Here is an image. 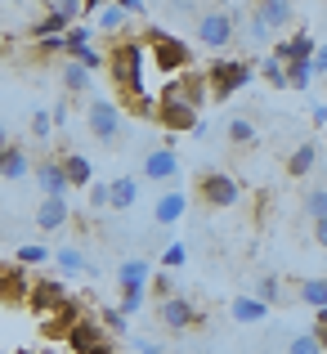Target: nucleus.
Here are the masks:
<instances>
[{"instance_id": "obj_1", "label": "nucleus", "mask_w": 327, "mask_h": 354, "mask_svg": "<svg viewBox=\"0 0 327 354\" xmlns=\"http://www.w3.org/2000/svg\"><path fill=\"white\" fill-rule=\"evenodd\" d=\"M144 63H148V45L135 41V36H121L108 54V72H112V81H117L121 99H130L135 113L153 117L157 108H148V95H144Z\"/></svg>"}, {"instance_id": "obj_2", "label": "nucleus", "mask_w": 327, "mask_h": 354, "mask_svg": "<svg viewBox=\"0 0 327 354\" xmlns=\"http://www.w3.org/2000/svg\"><path fill=\"white\" fill-rule=\"evenodd\" d=\"M207 72V90H211V104H224L229 95H238L242 86H251V77H256V68H251L247 59H216Z\"/></svg>"}, {"instance_id": "obj_3", "label": "nucleus", "mask_w": 327, "mask_h": 354, "mask_svg": "<svg viewBox=\"0 0 327 354\" xmlns=\"http://www.w3.org/2000/svg\"><path fill=\"white\" fill-rule=\"evenodd\" d=\"M193 36H198V45H207V50H229L233 41L242 36L238 27V9H207V14H198V27H193Z\"/></svg>"}, {"instance_id": "obj_4", "label": "nucleus", "mask_w": 327, "mask_h": 354, "mask_svg": "<svg viewBox=\"0 0 327 354\" xmlns=\"http://www.w3.org/2000/svg\"><path fill=\"white\" fill-rule=\"evenodd\" d=\"M144 45H148V59H153V68L162 72L166 81L171 77H180V72H189V45L180 41V36H171V32H148L144 36Z\"/></svg>"}, {"instance_id": "obj_5", "label": "nucleus", "mask_w": 327, "mask_h": 354, "mask_svg": "<svg viewBox=\"0 0 327 354\" xmlns=\"http://www.w3.org/2000/svg\"><path fill=\"white\" fill-rule=\"evenodd\" d=\"M193 198H198L202 207H211V211H229L233 202L242 198V189H238V180H233L229 171H202L198 184H193Z\"/></svg>"}, {"instance_id": "obj_6", "label": "nucleus", "mask_w": 327, "mask_h": 354, "mask_svg": "<svg viewBox=\"0 0 327 354\" xmlns=\"http://www.w3.org/2000/svg\"><path fill=\"white\" fill-rule=\"evenodd\" d=\"M162 95H171V99H180V104H189L193 113H202V108L211 104V90H207V72H180V77H171L162 86Z\"/></svg>"}, {"instance_id": "obj_7", "label": "nucleus", "mask_w": 327, "mask_h": 354, "mask_svg": "<svg viewBox=\"0 0 327 354\" xmlns=\"http://www.w3.org/2000/svg\"><path fill=\"white\" fill-rule=\"evenodd\" d=\"M86 130L99 139V144H117V135H121V108L112 104V99H90Z\"/></svg>"}, {"instance_id": "obj_8", "label": "nucleus", "mask_w": 327, "mask_h": 354, "mask_svg": "<svg viewBox=\"0 0 327 354\" xmlns=\"http://www.w3.org/2000/svg\"><path fill=\"white\" fill-rule=\"evenodd\" d=\"M68 350H72V354H112V337H108L104 323L81 319L77 328L68 332Z\"/></svg>"}, {"instance_id": "obj_9", "label": "nucleus", "mask_w": 327, "mask_h": 354, "mask_svg": "<svg viewBox=\"0 0 327 354\" xmlns=\"http://www.w3.org/2000/svg\"><path fill=\"white\" fill-rule=\"evenodd\" d=\"M157 126L162 130H171V135H184V130H198L202 121L198 113H193L189 104H180V99H171V95H157Z\"/></svg>"}, {"instance_id": "obj_10", "label": "nucleus", "mask_w": 327, "mask_h": 354, "mask_svg": "<svg viewBox=\"0 0 327 354\" xmlns=\"http://www.w3.org/2000/svg\"><path fill=\"white\" fill-rule=\"evenodd\" d=\"M157 319H162V328L184 332V328L198 323V310H193L189 296H166V301H157Z\"/></svg>"}, {"instance_id": "obj_11", "label": "nucleus", "mask_w": 327, "mask_h": 354, "mask_svg": "<svg viewBox=\"0 0 327 354\" xmlns=\"http://www.w3.org/2000/svg\"><path fill=\"white\" fill-rule=\"evenodd\" d=\"M144 175L153 184H171V180H180V157H175V148L166 144V148H153V153L144 157Z\"/></svg>"}, {"instance_id": "obj_12", "label": "nucleus", "mask_w": 327, "mask_h": 354, "mask_svg": "<svg viewBox=\"0 0 327 354\" xmlns=\"http://www.w3.org/2000/svg\"><path fill=\"white\" fill-rule=\"evenodd\" d=\"M81 319H86V314H81V305L77 301H63L59 310H50V319H45L41 328H45V337H63V341H68V332L77 328Z\"/></svg>"}, {"instance_id": "obj_13", "label": "nucleus", "mask_w": 327, "mask_h": 354, "mask_svg": "<svg viewBox=\"0 0 327 354\" xmlns=\"http://www.w3.org/2000/svg\"><path fill=\"white\" fill-rule=\"evenodd\" d=\"M27 301H32V310L50 314V310H59V305L68 301V287H63V283H54V278H41V283H32Z\"/></svg>"}, {"instance_id": "obj_14", "label": "nucleus", "mask_w": 327, "mask_h": 354, "mask_svg": "<svg viewBox=\"0 0 327 354\" xmlns=\"http://www.w3.org/2000/svg\"><path fill=\"white\" fill-rule=\"evenodd\" d=\"M117 283H121V292H148L153 265H148V260H121L117 265Z\"/></svg>"}, {"instance_id": "obj_15", "label": "nucleus", "mask_w": 327, "mask_h": 354, "mask_svg": "<svg viewBox=\"0 0 327 354\" xmlns=\"http://www.w3.org/2000/svg\"><path fill=\"white\" fill-rule=\"evenodd\" d=\"M36 184H41L45 198H68V171H63V162H41L36 166Z\"/></svg>"}, {"instance_id": "obj_16", "label": "nucleus", "mask_w": 327, "mask_h": 354, "mask_svg": "<svg viewBox=\"0 0 327 354\" xmlns=\"http://www.w3.org/2000/svg\"><path fill=\"white\" fill-rule=\"evenodd\" d=\"M251 14L265 18L269 32H283V27H292V0H256Z\"/></svg>"}, {"instance_id": "obj_17", "label": "nucleus", "mask_w": 327, "mask_h": 354, "mask_svg": "<svg viewBox=\"0 0 327 354\" xmlns=\"http://www.w3.org/2000/svg\"><path fill=\"white\" fill-rule=\"evenodd\" d=\"M68 220H72V207H68V198H45V202H41V211H36V225H41L45 234L63 229Z\"/></svg>"}, {"instance_id": "obj_18", "label": "nucleus", "mask_w": 327, "mask_h": 354, "mask_svg": "<svg viewBox=\"0 0 327 354\" xmlns=\"http://www.w3.org/2000/svg\"><path fill=\"white\" fill-rule=\"evenodd\" d=\"M314 162H319V144H314V139H301V144L292 148V157H287V175L301 180V175L314 171Z\"/></svg>"}, {"instance_id": "obj_19", "label": "nucleus", "mask_w": 327, "mask_h": 354, "mask_svg": "<svg viewBox=\"0 0 327 354\" xmlns=\"http://www.w3.org/2000/svg\"><path fill=\"white\" fill-rule=\"evenodd\" d=\"M59 162H63V171H68V184H72V189H90V184H95V166H90V157L63 153Z\"/></svg>"}, {"instance_id": "obj_20", "label": "nucleus", "mask_w": 327, "mask_h": 354, "mask_svg": "<svg viewBox=\"0 0 327 354\" xmlns=\"http://www.w3.org/2000/svg\"><path fill=\"white\" fill-rule=\"evenodd\" d=\"M224 135H229L233 148H256L260 130H256V121H251V117H229V121H224Z\"/></svg>"}, {"instance_id": "obj_21", "label": "nucleus", "mask_w": 327, "mask_h": 354, "mask_svg": "<svg viewBox=\"0 0 327 354\" xmlns=\"http://www.w3.org/2000/svg\"><path fill=\"white\" fill-rule=\"evenodd\" d=\"M184 207H189V198H184L180 189H171V193H162L157 198V207H153V216H157V225H175V220L184 216Z\"/></svg>"}, {"instance_id": "obj_22", "label": "nucleus", "mask_w": 327, "mask_h": 354, "mask_svg": "<svg viewBox=\"0 0 327 354\" xmlns=\"http://www.w3.org/2000/svg\"><path fill=\"white\" fill-rule=\"evenodd\" d=\"M229 314H233L238 323H265V319H269V305L260 301V296H238V301L229 305Z\"/></svg>"}, {"instance_id": "obj_23", "label": "nucleus", "mask_w": 327, "mask_h": 354, "mask_svg": "<svg viewBox=\"0 0 327 354\" xmlns=\"http://www.w3.org/2000/svg\"><path fill=\"white\" fill-rule=\"evenodd\" d=\"M27 171H32V162H27V153H23L18 144L0 153V180H23Z\"/></svg>"}, {"instance_id": "obj_24", "label": "nucleus", "mask_w": 327, "mask_h": 354, "mask_svg": "<svg viewBox=\"0 0 327 354\" xmlns=\"http://www.w3.org/2000/svg\"><path fill=\"white\" fill-rule=\"evenodd\" d=\"M135 202H139V184L130 175H117L112 180V211H130Z\"/></svg>"}, {"instance_id": "obj_25", "label": "nucleus", "mask_w": 327, "mask_h": 354, "mask_svg": "<svg viewBox=\"0 0 327 354\" xmlns=\"http://www.w3.org/2000/svg\"><path fill=\"white\" fill-rule=\"evenodd\" d=\"M296 296H301V305H310V310H327V278H305V283L296 287Z\"/></svg>"}, {"instance_id": "obj_26", "label": "nucleus", "mask_w": 327, "mask_h": 354, "mask_svg": "<svg viewBox=\"0 0 327 354\" xmlns=\"http://www.w3.org/2000/svg\"><path fill=\"white\" fill-rule=\"evenodd\" d=\"M54 260H59L63 274H95V265H90L77 247H59V251H54Z\"/></svg>"}, {"instance_id": "obj_27", "label": "nucleus", "mask_w": 327, "mask_h": 354, "mask_svg": "<svg viewBox=\"0 0 327 354\" xmlns=\"http://www.w3.org/2000/svg\"><path fill=\"white\" fill-rule=\"evenodd\" d=\"M310 81H314V63L310 59H292L287 63V86L292 90H310Z\"/></svg>"}, {"instance_id": "obj_28", "label": "nucleus", "mask_w": 327, "mask_h": 354, "mask_svg": "<svg viewBox=\"0 0 327 354\" xmlns=\"http://www.w3.org/2000/svg\"><path fill=\"white\" fill-rule=\"evenodd\" d=\"M63 86H68L72 95H86V90H90V68H81V63L72 59L68 68H63Z\"/></svg>"}, {"instance_id": "obj_29", "label": "nucleus", "mask_w": 327, "mask_h": 354, "mask_svg": "<svg viewBox=\"0 0 327 354\" xmlns=\"http://www.w3.org/2000/svg\"><path fill=\"white\" fill-rule=\"evenodd\" d=\"M68 27H72V23H68V18H63V14H54V9H50V14H45V18H41V23H36V27H32V36H36V41H50V36H54V32H68Z\"/></svg>"}, {"instance_id": "obj_30", "label": "nucleus", "mask_w": 327, "mask_h": 354, "mask_svg": "<svg viewBox=\"0 0 327 354\" xmlns=\"http://www.w3.org/2000/svg\"><path fill=\"white\" fill-rule=\"evenodd\" d=\"M242 36H247V41L256 45V50H265V45H269V36H274V32H269V27H265V18L247 14V23H242Z\"/></svg>"}, {"instance_id": "obj_31", "label": "nucleus", "mask_w": 327, "mask_h": 354, "mask_svg": "<svg viewBox=\"0 0 327 354\" xmlns=\"http://www.w3.org/2000/svg\"><path fill=\"white\" fill-rule=\"evenodd\" d=\"M126 23H130V14H126V9L117 5V0L99 9V27H104V32H117V27H121V32H126Z\"/></svg>"}, {"instance_id": "obj_32", "label": "nucleus", "mask_w": 327, "mask_h": 354, "mask_svg": "<svg viewBox=\"0 0 327 354\" xmlns=\"http://www.w3.org/2000/svg\"><path fill=\"white\" fill-rule=\"evenodd\" d=\"M301 211H305L310 220H327V189H310V193L301 198Z\"/></svg>"}, {"instance_id": "obj_33", "label": "nucleus", "mask_w": 327, "mask_h": 354, "mask_svg": "<svg viewBox=\"0 0 327 354\" xmlns=\"http://www.w3.org/2000/svg\"><path fill=\"white\" fill-rule=\"evenodd\" d=\"M278 283H283V278H274V274H265V278H260V283H256V292H251V296H260V301H265V305H269V310H274V305H278V301H283V287H278Z\"/></svg>"}, {"instance_id": "obj_34", "label": "nucleus", "mask_w": 327, "mask_h": 354, "mask_svg": "<svg viewBox=\"0 0 327 354\" xmlns=\"http://www.w3.org/2000/svg\"><path fill=\"white\" fill-rule=\"evenodd\" d=\"M260 72H265V81H269L274 90H292V86H287V63H283V59H274V54H269Z\"/></svg>"}, {"instance_id": "obj_35", "label": "nucleus", "mask_w": 327, "mask_h": 354, "mask_svg": "<svg viewBox=\"0 0 327 354\" xmlns=\"http://www.w3.org/2000/svg\"><path fill=\"white\" fill-rule=\"evenodd\" d=\"M287 354H323V346H319V337H314V332H301V337L287 341Z\"/></svg>"}, {"instance_id": "obj_36", "label": "nucleus", "mask_w": 327, "mask_h": 354, "mask_svg": "<svg viewBox=\"0 0 327 354\" xmlns=\"http://www.w3.org/2000/svg\"><path fill=\"white\" fill-rule=\"evenodd\" d=\"M54 14H63L68 23H77V14H86V0H50Z\"/></svg>"}, {"instance_id": "obj_37", "label": "nucleus", "mask_w": 327, "mask_h": 354, "mask_svg": "<svg viewBox=\"0 0 327 354\" xmlns=\"http://www.w3.org/2000/svg\"><path fill=\"white\" fill-rule=\"evenodd\" d=\"M90 207H95V211H112V184H90Z\"/></svg>"}, {"instance_id": "obj_38", "label": "nucleus", "mask_w": 327, "mask_h": 354, "mask_svg": "<svg viewBox=\"0 0 327 354\" xmlns=\"http://www.w3.org/2000/svg\"><path fill=\"white\" fill-rule=\"evenodd\" d=\"M144 301H148V292H121V305H117V310L130 319V314H139V310H144Z\"/></svg>"}, {"instance_id": "obj_39", "label": "nucleus", "mask_w": 327, "mask_h": 354, "mask_svg": "<svg viewBox=\"0 0 327 354\" xmlns=\"http://www.w3.org/2000/svg\"><path fill=\"white\" fill-rule=\"evenodd\" d=\"M50 130H54V117L45 113V108H36V113H32V135L36 139H50Z\"/></svg>"}, {"instance_id": "obj_40", "label": "nucleus", "mask_w": 327, "mask_h": 354, "mask_svg": "<svg viewBox=\"0 0 327 354\" xmlns=\"http://www.w3.org/2000/svg\"><path fill=\"white\" fill-rule=\"evenodd\" d=\"M184 256H189V251H184V242H171V247H166V256H162V265L166 269H180Z\"/></svg>"}, {"instance_id": "obj_41", "label": "nucleus", "mask_w": 327, "mask_h": 354, "mask_svg": "<svg viewBox=\"0 0 327 354\" xmlns=\"http://www.w3.org/2000/svg\"><path fill=\"white\" fill-rule=\"evenodd\" d=\"M148 287H153V296H157V301L175 296V278H171V274H157V283H148Z\"/></svg>"}, {"instance_id": "obj_42", "label": "nucleus", "mask_w": 327, "mask_h": 354, "mask_svg": "<svg viewBox=\"0 0 327 354\" xmlns=\"http://www.w3.org/2000/svg\"><path fill=\"white\" fill-rule=\"evenodd\" d=\"M18 260L23 265H41V260H50V251L45 247H18Z\"/></svg>"}, {"instance_id": "obj_43", "label": "nucleus", "mask_w": 327, "mask_h": 354, "mask_svg": "<svg viewBox=\"0 0 327 354\" xmlns=\"http://www.w3.org/2000/svg\"><path fill=\"white\" fill-rule=\"evenodd\" d=\"M314 337H319V346L327 354V310H314Z\"/></svg>"}, {"instance_id": "obj_44", "label": "nucleus", "mask_w": 327, "mask_h": 354, "mask_svg": "<svg viewBox=\"0 0 327 354\" xmlns=\"http://www.w3.org/2000/svg\"><path fill=\"white\" fill-rule=\"evenodd\" d=\"M104 323H108V332H126V314L121 310H104Z\"/></svg>"}, {"instance_id": "obj_45", "label": "nucleus", "mask_w": 327, "mask_h": 354, "mask_svg": "<svg viewBox=\"0 0 327 354\" xmlns=\"http://www.w3.org/2000/svg\"><path fill=\"white\" fill-rule=\"evenodd\" d=\"M314 77H327V45H319V50H314Z\"/></svg>"}, {"instance_id": "obj_46", "label": "nucleus", "mask_w": 327, "mask_h": 354, "mask_svg": "<svg viewBox=\"0 0 327 354\" xmlns=\"http://www.w3.org/2000/svg\"><path fill=\"white\" fill-rule=\"evenodd\" d=\"M314 242L327 251V220H314Z\"/></svg>"}, {"instance_id": "obj_47", "label": "nucleus", "mask_w": 327, "mask_h": 354, "mask_svg": "<svg viewBox=\"0 0 327 354\" xmlns=\"http://www.w3.org/2000/svg\"><path fill=\"white\" fill-rule=\"evenodd\" d=\"M121 9H126V14H144V0H117Z\"/></svg>"}, {"instance_id": "obj_48", "label": "nucleus", "mask_w": 327, "mask_h": 354, "mask_svg": "<svg viewBox=\"0 0 327 354\" xmlns=\"http://www.w3.org/2000/svg\"><path fill=\"white\" fill-rule=\"evenodd\" d=\"M310 117H314V126H327V104H319V108H314Z\"/></svg>"}, {"instance_id": "obj_49", "label": "nucleus", "mask_w": 327, "mask_h": 354, "mask_svg": "<svg viewBox=\"0 0 327 354\" xmlns=\"http://www.w3.org/2000/svg\"><path fill=\"white\" fill-rule=\"evenodd\" d=\"M5 148H14V139H9V130H5V121H0V153Z\"/></svg>"}, {"instance_id": "obj_50", "label": "nucleus", "mask_w": 327, "mask_h": 354, "mask_svg": "<svg viewBox=\"0 0 327 354\" xmlns=\"http://www.w3.org/2000/svg\"><path fill=\"white\" fill-rule=\"evenodd\" d=\"M104 5H112V0H86V14H95V9H104Z\"/></svg>"}, {"instance_id": "obj_51", "label": "nucleus", "mask_w": 327, "mask_h": 354, "mask_svg": "<svg viewBox=\"0 0 327 354\" xmlns=\"http://www.w3.org/2000/svg\"><path fill=\"white\" fill-rule=\"evenodd\" d=\"M139 354H162V350H157V346H144V350H139Z\"/></svg>"}, {"instance_id": "obj_52", "label": "nucleus", "mask_w": 327, "mask_h": 354, "mask_svg": "<svg viewBox=\"0 0 327 354\" xmlns=\"http://www.w3.org/2000/svg\"><path fill=\"white\" fill-rule=\"evenodd\" d=\"M45 354H50V350H45Z\"/></svg>"}, {"instance_id": "obj_53", "label": "nucleus", "mask_w": 327, "mask_h": 354, "mask_svg": "<svg viewBox=\"0 0 327 354\" xmlns=\"http://www.w3.org/2000/svg\"><path fill=\"white\" fill-rule=\"evenodd\" d=\"M265 354H269V350H265Z\"/></svg>"}]
</instances>
